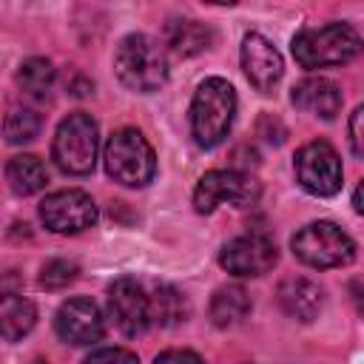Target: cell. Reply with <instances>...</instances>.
<instances>
[{
    "mask_svg": "<svg viewBox=\"0 0 364 364\" xmlns=\"http://www.w3.org/2000/svg\"><path fill=\"white\" fill-rule=\"evenodd\" d=\"M54 330L65 344L82 347V344H94L102 338L105 333V318L100 313V307L85 299V296H74L68 301L60 304L57 316H54Z\"/></svg>",
    "mask_w": 364,
    "mask_h": 364,
    "instance_id": "12",
    "label": "cell"
},
{
    "mask_svg": "<svg viewBox=\"0 0 364 364\" xmlns=\"http://www.w3.org/2000/svg\"><path fill=\"white\" fill-rule=\"evenodd\" d=\"M293 165H296V179L307 193H313V196H336L341 191L344 168H341L338 151L330 142L313 139V142L301 145L296 151V162Z\"/></svg>",
    "mask_w": 364,
    "mask_h": 364,
    "instance_id": "7",
    "label": "cell"
},
{
    "mask_svg": "<svg viewBox=\"0 0 364 364\" xmlns=\"http://www.w3.org/2000/svg\"><path fill=\"white\" fill-rule=\"evenodd\" d=\"M165 43L176 57H193L213 43V31L199 20H171L165 26Z\"/></svg>",
    "mask_w": 364,
    "mask_h": 364,
    "instance_id": "17",
    "label": "cell"
},
{
    "mask_svg": "<svg viewBox=\"0 0 364 364\" xmlns=\"http://www.w3.org/2000/svg\"><path fill=\"white\" fill-rule=\"evenodd\" d=\"M148 313H151V324L176 327L191 316V304L185 293L176 290L173 284H156V290L148 296Z\"/></svg>",
    "mask_w": 364,
    "mask_h": 364,
    "instance_id": "18",
    "label": "cell"
},
{
    "mask_svg": "<svg viewBox=\"0 0 364 364\" xmlns=\"http://www.w3.org/2000/svg\"><path fill=\"white\" fill-rule=\"evenodd\" d=\"M82 364H139V358L125 347H100Z\"/></svg>",
    "mask_w": 364,
    "mask_h": 364,
    "instance_id": "24",
    "label": "cell"
},
{
    "mask_svg": "<svg viewBox=\"0 0 364 364\" xmlns=\"http://www.w3.org/2000/svg\"><path fill=\"white\" fill-rule=\"evenodd\" d=\"M97 151H100V128L91 114L74 111L57 125L51 142V159L63 173L68 176L91 173L97 165Z\"/></svg>",
    "mask_w": 364,
    "mask_h": 364,
    "instance_id": "4",
    "label": "cell"
},
{
    "mask_svg": "<svg viewBox=\"0 0 364 364\" xmlns=\"http://www.w3.org/2000/svg\"><path fill=\"white\" fill-rule=\"evenodd\" d=\"M353 210H355V213L364 210V205H361V185H355V191H353Z\"/></svg>",
    "mask_w": 364,
    "mask_h": 364,
    "instance_id": "29",
    "label": "cell"
},
{
    "mask_svg": "<svg viewBox=\"0 0 364 364\" xmlns=\"http://www.w3.org/2000/svg\"><path fill=\"white\" fill-rule=\"evenodd\" d=\"M97 205L80 188H63L40 202V222L51 233H82L97 225Z\"/></svg>",
    "mask_w": 364,
    "mask_h": 364,
    "instance_id": "9",
    "label": "cell"
},
{
    "mask_svg": "<svg viewBox=\"0 0 364 364\" xmlns=\"http://www.w3.org/2000/svg\"><path fill=\"white\" fill-rule=\"evenodd\" d=\"M293 256L316 270L344 267L355 259V242L336 222H310L290 239Z\"/></svg>",
    "mask_w": 364,
    "mask_h": 364,
    "instance_id": "6",
    "label": "cell"
},
{
    "mask_svg": "<svg viewBox=\"0 0 364 364\" xmlns=\"http://www.w3.org/2000/svg\"><path fill=\"white\" fill-rule=\"evenodd\" d=\"M154 364H205L193 350H165L154 358Z\"/></svg>",
    "mask_w": 364,
    "mask_h": 364,
    "instance_id": "26",
    "label": "cell"
},
{
    "mask_svg": "<svg viewBox=\"0 0 364 364\" xmlns=\"http://www.w3.org/2000/svg\"><path fill=\"white\" fill-rule=\"evenodd\" d=\"M102 159L108 176L125 188H145L156 176V154L136 128L114 131L105 142Z\"/></svg>",
    "mask_w": 364,
    "mask_h": 364,
    "instance_id": "5",
    "label": "cell"
},
{
    "mask_svg": "<svg viewBox=\"0 0 364 364\" xmlns=\"http://www.w3.org/2000/svg\"><path fill=\"white\" fill-rule=\"evenodd\" d=\"M259 134H262L270 145H282V142H284V128H282V122H279L276 117H270V114H264V117L259 119Z\"/></svg>",
    "mask_w": 364,
    "mask_h": 364,
    "instance_id": "25",
    "label": "cell"
},
{
    "mask_svg": "<svg viewBox=\"0 0 364 364\" xmlns=\"http://www.w3.org/2000/svg\"><path fill=\"white\" fill-rule=\"evenodd\" d=\"M293 105L313 117L333 119L341 111V91L327 77H304L293 85Z\"/></svg>",
    "mask_w": 364,
    "mask_h": 364,
    "instance_id": "15",
    "label": "cell"
},
{
    "mask_svg": "<svg viewBox=\"0 0 364 364\" xmlns=\"http://www.w3.org/2000/svg\"><path fill=\"white\" fill-rule=\"evenodd\" d=\"M37 324V307L20 293H0V338L20 341Z\"/></svg>",
    "mask_w": 364,
    "mask_h": 364,
    "instance_id": "16",
    "label": "cell"
},
{
    "mask_svg": "<svg viewBox=\"0 0 364 364\" xmlns=\"http://www.w3.org/2000/svg\"><path fill=\"white\" fill-rule=\"evenodd\" d=\"M239 57H242V68H245V77L250 80V85L262 94H270L273 85L282 80V71H284L279 48L264 34L250 31L242 40V54Z\"/></svg>",
    "mask_w": 364,
    "mask_h": 364,
    "instance_id": "13",
    "label": "cell"
},
{
    "mask_svg": "<svg viewBox=\"0 0 364 364\" xmlns=\"http://www.w3.org/2000/svg\"><path fill=\"white\" fill-rule=\"evenodd\" d=\"M43 128V117L34 108H11L3 119V136L9 145L31 142Z\"/></svg>",
    "mask_w": 364,
    "mask_h": 364,
    "instance_id": "22",
    "label": "cell"
},
{
    "mask_svg": "<svg viewBox=\"0 0 364 364\" xmlns=\"http://www.w3.org/2000/svg\"><path fill=\"white\" fill-rule=\"evenodd\" d=\"M20 273L14 267H0V293H17Z\"/></svg>",
    "mask_w": 364,
    "mask_h": 364,
    "instance_id": "28",
    "label": "cell"
},
{
    "mask_svg": "<svg viewBox=\"0 0 364 364\" xmlns=\"http://www.w3.org/2000/svg\"><path fill=\"white\" fill-rule=\"evenodd\" d=\"M250 313V296L245 287L239 284H228V287H219L210 299V321L216 327H236L247 318Z\"/></svg>",
    "mask_w": 364,
    "mask_h": 364,
    "instance_id": "20",
    "label": "cell"
},
{
    "mask_svg": "<svg viewBox=\"0 0 364 364\" xmlns=\"http://www.w3.org/2000/svg\"><path fill=\"white\" fill-rule=\"evenodd\" d=\"M276 296H279L282 310L290 318H299V321H313L321 313V304H324L321 287L307 276H287L279 284Z\"/></svg>",
    "mask_w": 364,
    "mask_h": 364,
    "instance_id": "14",
    "label": "cell"
},
{
    "mask_svg": "<svg viewBox=\"0 0 364 364\" xmlns=\"http://www.w3.org/2000/svg\"><path fill=\"white\" fill-rule=\"evenodd\" d=\"M108 313L122 336H142L151 327V313H148V296L142 284L131 276L114 279L108 287Z\"/></svg>",
    "mask_w": 364,
    "mask_h": 364,
    "instance_id": "11",
    "label": "cell"
},
{
    "mask_svg": "<svg viewBox=\"0 0 364 364\" xmlns=\"http://www.w3.org/2000/svg\"><path fill=\"white\" fill-rule=\"evenodd\" d=\"M77 273H80L77 262H71V259H51L40 270V287H46V290H63V287H68L77 279Z\"/></svg>",
    "mask_w": 364,
    "mask_h": 364,
    "instance_id": "23",
    "label": "cell"
},
{
    "mask_svg": "<svg viewBox=\"0 0 364 364\" xmlns=\"http://www.w3.org/2000/svg\"><path fill=\"white\" fill-rule=\"evenodd\" d=\"M236 117V91L222 77H208L199 82L191 100V136L199 148L219 145Z\"/></svg>",
    "mask_w": 364,
    "mask_h": 364,
    "instance_id": "1",
    "label": "cell"
},
{
    "mask_svg": "<svg viewBox=\"0 0 364 364\" xmlns=\"http://www.w3.org/2000/svg\"><path fill=\"white\" fill-rule=\"evenodd\" d=\"M290 48L301 68L316 71L355 60L361 51V37L350 23H327L318 28H301Z\"/></svg>",
    "mask_w": 364,
    "mask_h": 364,
    "instance_id": "3",
    "label": "cell"
},
{
    "mask_svg": "<svg viewBox=\"0 0 364 364\" xmlns=\"http://www.w3.org/2000/svg\"><path fill=\"white\" fill-rule=\"evenodd\" d=\"M262 188L256 179H250V173L245 171H208L196 188H193V208L196 213H213L219 205H236V208H247L259 199Z\"/></svg>",
    "mask_w": 364,
    "mask_h": 364,
    "instance_id": "8",
    "label": "cell"
},
{
    "mask_svg": "<svg viewBox=\"0 0 364 364\" xmlns=\"http://www.w3.org/2000/svg\"><path fill=\"white\" fill-rule=\"evenodd\" d=\"M361 114L364 108L358 105L350 117V148H353V156H361L364 154V145H361Z\"/></svg>",
    "mask_w": 364,
    "mask_h": 364,
    "instance_id": "27",
    "label": "cell"
},
{
    "mask_svg": "<svg viewBox=\"0 0 364 364\" xmlns=\"http://www.w3.org/2000/svg\"><path fill=\"white\" fill-rule=\"evenodd\" d=\"M34 364H46V361H34Z\"/></svg>",
    "mask_w": 364,
    "mask_h": 364,
    "instance_id": "30",
    "label": "cell"
},
{
    "mask_svg": "<svg viewBox=\"0 0 364 364\" xmlns=\"http://www.w3.org/2000/svg\"><path fill=\"white\" fill-rule=\"evenodd\" d=\"M114 71L125 88L136 94H154L168 80L165 48L148 34H128L114 51Z\"/></svg>",
    "mask_w": 364,
    "mask_h": 364,
    "instance_id": "2",
    "label": "cell"
},
{
    "mask_svg": "<svg viewBox=\"0 0 364 364\" xmlns=\"http://www.w3.org/2000/svg\"><path fill=\"white\" fill-rule=\"evenodd\" d=\"M6 179H9V188L17 193V196H31L37 191L46 188L48 182V171L43 165L40 156L34 154H20V156H11L9 165H6Z\"/></svg>",
    "mask_w": 364,
    "mask_h": 364,
    "instance_id": "19",
    "label": "cell"
},
{
    "mask_svg": "<svg viewBox=\"0 0 364 364\" xmlns=\"http://www.w3.org/2000/svg\"><path fill=\"white\" fill-rule=\"evenodd\" d=\"M54 80H57V71L46 57H28L17 71L20 88L31 97H48V91L54 88Z\"/></svg>",
    "mask_w": 364,
    "mask_h": 364,
    "instance_id": "21",
    "label": "cell"
},
{
    "mask_svg": "<svg viewBox=\"0 0 364 364\" xmlns=\"http://www.w3.org/2000/svg\"><path fill=\"white\" fill-rule=\"evenodd\" d=\"M279 262V250L273 245L270 236L264 233H245L230 239L222 253H219V264L239 279H256L273 270V264Z\"/></svg>",
    "mask_w": 364,
    "mask_h": 364,
    "instance_id": "10",
    "label": "cell"
}]
</instances>
